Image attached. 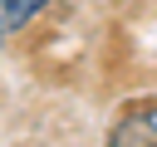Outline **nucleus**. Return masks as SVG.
I'll use <instances>...</instances> for the list:
<instances>
[{
	"label": "nucleus",
	"mask_w": 157,
	"mask_h": 147,
	"mask_svg": "<svg viewBox=\"0 0 157 147\" xmlns=\"http://www.w3.org/2000/svg\"><path fill=\"white\" fill-rule=\"evenodd\" d=\"M103 147H157V98L123 108L118 123L108 127V142Z\"/></svg>",
	"instance_id": "nucleus-1"
},
{
	"label": "nucleus",
	"mask_w": 157,
	"mask_h": 147,
	"mask_svg": "<svg viewBox=\"0 0 157 147\" xmlns=\"http://www.w3.org/2000/svg\"><path fill=\"white\" fill-rule=\"evenodd\" d=\"M44 5H49V0H0V29H5V34L25 29V24H29Z\"/></svg>",
	"instance_id": "nucleus-2"
},
{
	"label": "nucleus",
	"mask_w": 157,
	"mask_h": 147,
	"mask_svg": "<svg viewBox=\"0 0 157 147\" xmlns=\"http://www.w3.org/2000/svg\"><path fill=\"white\" fill-rule=\"evenodd\" d=\"M0 49H5V29H0Z\"/></svg>",
	"instance_id": "nucleus-3"
}]
</instances>
